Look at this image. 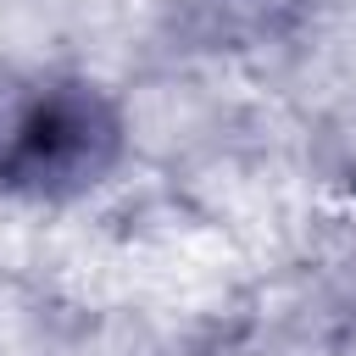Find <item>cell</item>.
I'll list each match as a JSON object with an SVG mask.
<instances>
[{
  "label": "cell",
  "mask_w": 356,
  "mask_h": 356,
  "mask_svg": "<svg viewBox=\"0 0 356 356\" xmlns=\"http://www.w3.org/2000/svg\"><path fill=\"white\" fill-rule=\"evenodd\" d=\"M111 150V117L89 95H56L22 134V172L28 178H83Z\"/></svg>",
  "instance_id": "obj_1"
}]
</instances>
